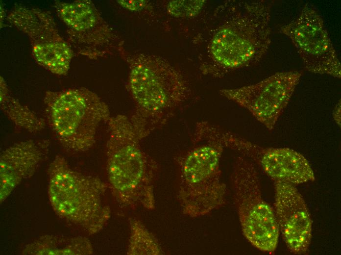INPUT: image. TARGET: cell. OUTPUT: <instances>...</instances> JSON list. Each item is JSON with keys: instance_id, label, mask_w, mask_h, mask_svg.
I'll use <instances>...</instances> for the list:
<instances>
[{"instance_id": "obj_12", "label": "cell", "mask_w": 341, "mask_h": 255, "mask_svg": "<svg viewBox=\"0 0 341 255\" xmlns=\"http://www.w3.org/2000/svg\"><path fill=\"white\" fill-rule=\"evenodd\" d=\"M301 76L300 71L278 72L255 84L219 92L247 110L271 130L287 107Z\"/></svg>"}, {"instance_id": "obj_1", "label": "cell", "mask_w": 341, "mask_h": 255, "mask_svg": "<svg viewBox=\"0 0 341 255\" xmlns=\"http://www.w3.org/2000/svg\"><path fill=\"white\" fill-rule=\"evenodd\" d=\"M272 2L227 0L215 8L193 39L203 74L220 78L262 58L271 42Z\"/></svg>"}, {"instance_id": "obj_16", "label": "cell", "mask_w": 341, "mask_h": 255, "mask_svg": "<svg viewBox=\"0 0 341 255\" xmlns=\"http://www.w3.org/2000/svg\"><path fill=\"white\" fill-rule=\"evenodd\" d=\"M0 106L4 114L18 127L31 133H36L45 127L44 119L13 97L2 76L0 79Z\"/></svg>"}, {"instance_id": "obj_9", "label": "cell", "mask_w": 341, "mask_h": 255, "mask_svg": "<svg viewBox=\"0 0 341 255\" xmlns=\"http://www.w3.org/2000/svg\"><path fill=\"white\" fill-rule=\"evenodd\" d=\"M7 20L28 37L38 64L55 75L68 73L73 50L61 36L49 12L18 4L8 13Z\"/></svg>"}, {"instance_id": "obj_5", "label": "cell", "mask_w": 341, "mask_h": 255, "mask_svg": "<svg viewBox=\"0 0 341 255\" xmlns=\"http://www.w3.org/2000/svg\"><path fill=\"white\" fill-rule=\"evenodd\" d=\"M44 102L52 130L69 151L82 152L91 148L99 124L111 117L106 103L84 87L49 90Z\"/></svg>"}, {"instance_id": "obj_17", "label": "cell", "mask_w": 341, "mask_h": 255, "mask_svg": "<svg viewBox=\"0 0 341 255\" xmlns=\"http://www.w3.org/2000/svg\"><path fill=\"white\" fill-rule=\"evenodd\" d=\"M129 224L130 235L127 255L163 254L162 248L157 239L140 221L130 218Z\"/></svg>"}, {"instance_id": "obj_20", "label": "cell", "mask_w": 341, "mask_h": 255, "mask_svg": "<svg viewBox=\"0 0 341 255\" xmlns=\"http://www.w3.org/2000/svg\"><path fill=\"white\" fill-rule=\"evenodd\" d=\"M341 101L336 104L333 112V117L336 123L341 127Z\"/></svg>"}, {"instance_id": "obj_15", "label": "cell", "mask_w": 341, "mask_h": 255, "mask_svg": "<svg viewBox=\"0 0 341 255\" xmlns=\"http://www.w3.org/2000/svg\"><path fill=\"white\" fill-rule=\"evenodd\" d=\"M94 253L89 239L83 236L46 234L26 245L22 254L26 255H88Z\"/></svg>"}, {"instance_id": "obj_11", "label": "cell", "mask_w": 341, "mask_h": 255, "mask_svg": "<svg viewBox=\"0 0 341 255\" xmlns=\"http://www.w3.org/2000/svg\"><path fill=\"white\" fill-rule=\"evenodd\" d=\"M53 7L66 28L67 42L78 53L96 59L114 46L116 35L91 1H56Z\"/></svg>"}, {"instance_id": "obj_6", "label": "cell", "mask_w": 341, "mask_h": 255, "mask_svg": "<svg viewBox=\"0 0 341 255\" xmlns=\"http://www.w3.org/2000/svg\"><path fill=\"white\" fill-rule=\"evenodd\" d=\"M204 143L177 158L180 176L178 199L183 213L192 218L218 209L225 200L226 187L221 180L220 167L224 147Z\"/></svg>"}, {"instance_id": "obj_4", "label": "cell", "mask_w": 341, "mask_h": 255, "mask_svg": "<svg viewBox=\"0 0 341 255\" xmlns=\"http://www.w3.org/2000/svg\"><path fill=\"white\" fill-rule=\"evenodd\" d=\"M48 195L55 213L90 234L99 232L111 217L104 202L108 186L99 178L73 169L56 155L49 166Z\"/></svg>"}, {"instance_id": "obj_2", "label": "cell", "mask_w": 341, "mask_h": 255, "mask_svg": "<svg viewBox=\"0 0 341 255\" xmlns=\"http://www.w3.org/2000/svg\"><path fill=\"white\" fill-rule=\"evenodd\" d=\"M119 50L130 68L127 88L135 105L130 120L142 140L174 115L191 90L181 73L162 57Z\"/></svg>"}, {"instance_id": "obj_18", "label": "cell", "mask_w": 341, "mask_h": 255, "mask_svg": "<svg viewBox=\"0 0 341 255\" xmlns=\"http://www.w3.org/2000/svg\"><path fill=\"white\" fill-rule=\"evenodd\" d=\"M204 0L171 1L168 5V11L172 16L192 17L198 14L202 9Z\"/></svg>"}, {"instance_id": "obj_19", "label": "cell", "mask_w": 341, "mask_h": 255, "mask_svg": "<svg viewBox=\"0 0 341 255\" xmlns=\"http://www.w3.org/2000/svg\"><path fill=\"white\" fill-rule=\"evenodd\" d=\"M118 1L122 6L131 10H142L148 6V2L144 0H119Z\"/></svg>"}, {"instance_id": "obj_7", "label": "cell", "mask_w": 341, "mask_h": 255, "mask_svg": "<svg viewBox=\"0 0 341 255\" xmlns=\"http://www.w3.org/2000/svg\"><path fill=\"white\" fill-rule=\"evenodd\" d=\"M231 180L243 234L258 249L273 253L277 245L279 228L275 212L263 198L256 165L244 156H237Z\"/></svg>"}, {"instance_id": "obj_13", "label": "cell", "mask_w": 341, "mask_h": 255, "mask_svg": "<svg viewBox=\"0 0 341 255\" xmlns=\"http://www.w3.org/2000/svg\"><path fill=\"white\" fill-rule=\"evenodd\" d=\"M275 215L283 240L294 254L308 251L312 238V222L309 210L294 185L274 180Z\"/></svg>"}, {"instance_id": "obj_10", "label": "cell", "mask_w": 341, "mask_h": 255, "mask_svg": "<svg viewBox=\"0 0 341 255\" xmlns=\"http://www.w3.org/2000/svg\"><path fill=\"white\" fill-rule=\"evenodd\" d=\"M280 30L291 40L308 71L341 78L340 60L323 19L313 4L306 3L298 16Z\"/></svg>"}, {"instance_id": "obj_8", "label": "cell", "mask_w": 341, "mask_h": 255, "mask_svg": "<svg viewBox=\"0 0 341 255\" xmlns=\"http://www.w3.org/2000/svg\"><path fill=\"white\" fill-rule=\"evenodd\" d=\"M193 139L195 143L217 142L238 152L260 167L273 181L294 185L315 178L309 161L296 151L262 147L206 121L196 124Z\"/></svg>"}, {"instance_id": "obj_3", "label": "cell", "mask_w": 341, "mask_h": 255, "mask_svg": "<svg viewBox=\"0 0 341 255\" xmlns=\"http://www.w3.org/2000/svg\"><path fill=\"white\" fill-rule=\"evenodd\" d=\"M107 173L112 193L122 206L151 210L155 206L154 183L158 163L143 151L142 139L130 118L123 115L108 121Z\"/></svg>"}, {"instance_id": "obj_14", "label": "cell", "mask_w": 341, "mask_h": 255, "mask_svg": "<svg viewBox=\"0 0 341 255\" xmlns=\"http://www.w3.org/2000/svg\"><path fill=\"white\" fill-rule=\"evenodd\" d=\"M48 139L28 140L5 149L0 156V201L8 197L23 180L30 178L47 157Z\"/></svg>"}]
</instances>
